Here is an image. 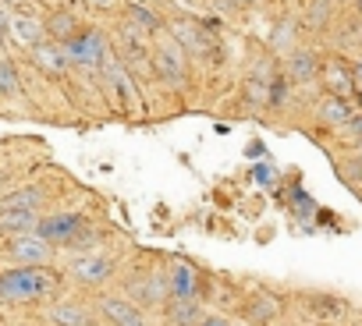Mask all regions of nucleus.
Instances as JSON below:
<instances>
[{
  "label": "nucleus",
  "instance_id": "1",
  "mask_svg": "<svg viewBox=\"0 0 362 326\" xmlns=\"http://www.w3.org/2000/svg\"><path fill=\"white\" fill-rule=\"evenodd\" d=\"M47 291H54V280L40 277L29 266L25 270H11V273L0 277V298L4 301H33V298H40Z\"/></svg>",
  "mask_w": 362,
  "mask_h": 326
},
{
  "label": "nucleus",
  "instance_id": "2",
  "mask_svg": "<svg viewBox=\"0 0 362 326\" xmlns=\"http://www.w3.org/2000/svg\"><path fill=\"white\" fill-rule=\"evenodd\" d=\"M36 231L43 241H61V245H89V231L82 227L78 213H61V217H47L36 220Z\"/></svg>",
  "mask_w": 362,
  "mask_h": 326
},
{
  "label": "nucleus",
  "instance_id": "3",
  "mask_svg": "<svg viewBox=\"0 0 362 326\" xmlns=\"http://www.w3.org/2000/svg\"><path fill=\"white\" fill-rule=\"evenodd\" d=\"M64 57H71L75 64H86V68H100L107 61V43L100 32L71 36V40H64Z\"/></svg>",
  "mask_w": 362,
  "mask_h": 326
},
{
  "label": "nucleus",
  "instance_id": "4",
  "mask_svg": "<svg viewBox=\"0 0 362 326\" xmlns=\"http://www.w3.org/2000/svg\"><path fill=\"white\" fill-rule=\"evenodd\" d=\"M100 68H103V75H107V89H110V96H114V99H117L124 110H135L139 92H135V85H132L128 71H124L117 61H103Z\"/></svg>",
  "mask_w": 362,
  "mask_h": 326
},
{
  "label": "nucleus",
  "instance_id": "5",
  "mask_svg": "<svg viewBox=\"0 0 362 326\" xmlns=\"http://www.w3.org/2000/svg\"><path fill=\"white\" fill-rule=\"evenodd\" d=\"M153 64H156V71H160L163 78H170V82L177 85V82H181V71H185V61H181V47H177V40L160 43Z\"/></svg>",
  "mask_w": 362,
  "mask_h": 326
},
{
  "label": "nucleus",
  "instance_id": "6",
  "mask_svg": "<svg viewBox=\"0 0 362 326\" xmlns=\"http://www.w3.org/2000/svg\"><path fill=\"white\" fill-rule=\"evenodd\" d=\"M11 255H15V259H22L25 266H29V262H47V259H50V245H47L43 238L18 234V238L11 241Z\"/></svg>",
  "mask_w": 362,
  "mask_h": 326
},
{
  "label": "nucleus",
  "instance_id": "7",
  "mask_svg": "<svg viewBox=\"0 0 362 326\" xmlns=\"http://www.w3.org/2000/svg\"><path fill=\"white\" fill-rule=\"evenodd\" d=\"M103 312L117 322V326H142V315L128 305V301H117V298H107L103 301Z\"/></svg>",
  "mask_w": 362,
  "mask_h": 326
},
{
  "label": "nucleus",
  "instance_id": "8",
  "mask_svg": "<svg viewBox=\"0 0 362 326\" xmlns=\"http://www.w3.org/2000/svg\"><path fill=\"white\" fill-rule=\"evenodd\" d=\"M174 36H177V43H185L189 50H196V54H210L214 47H210V40L196 29V25H189V22H181V25H174Z\"/></svg>",
  "mask_w": 362,
  "mask_h": 326
},
{
  "label": "nucleus",
  "instance_id": "9",
  "mask_svg": "<svg viewBox=\"0 0 362 326\" xmlns=\"http://www.w3.org/2000/svg\"><path fill=\"white\" fill-rule=\"evenodd\" d=\"M33 50H36V61H40L47 71H54V75H57V71H64L68 57H64V50H61V47H54V43H43V40H40Z\"/></svg>",
  "mask_w": 362,
  "mask_h": 326
},
{
  "label": "nucleus",
  "instance_id": "10",
  "mask_svg": "<svg viewBox=\"0 0 362 326\" xmlns=\"http://www.w3.org/2000/svg\"><path fill=\"white\" fill-rule=\"evenodd\" d=\"M351 107H348V99L344 96H330L327 103H323V121L327 124H334V128H344L348 121H351Z\"/></svg>",
  "mask_w": 362,
  "mask_h": 326
},
{
  "label": "nucleus",
  "instance_id": "11",
  "mask_svg": "<svg viewBox=\"0 0 362 326\" xmlns=\"http://www.w3.org/2000/svg\"><path fill=\"white\" fill-rule=\"evenodd\" d=\"M110 273V259H78L75 262V277L86 284H100Z\"/></svg>",
  "mask_w": 362,
  "mask_h": 326
},
{
  "label": "nucleus",
  "instance_id": "12",
  "mask_svg": "<svg viewBox=\"0 0 362 326\" xmlns=\"http://www.w3.org/2000/svg\"><path fill=\"white\" fill-rule=\"evenodd\" d=\"M288 71H291V78H295V82H313V78H316V57H313V54H305V50H298V54L291 57Z\"/></svg>",
  "mask_w": 362,
  "mask_h": 326
},
{
  "label": "nucleus",
  "instance_id": "13",
  "mask_svg": "<svg viewBox=\"0 0 362 326\" xmlns=\"http://www.w3.org/2000/svg\"><path fill=\"white\" fill-rule=\"evenodd\" d=\"M36 227V213L33 210H11V213H0V231H29Z\"/></svg>",
  "mask_w": 362,
  "mask_h": 326
},
{
  "label": "nucleus",
  "instance_id": "14",
  "mask_svg": "<svg viewBox=\"0 0 362 326\" xmlns=\"http://www.w3.org/2000/svg\"><path fill=\"white\" fill-rule=\"evenodd\" d=\"M40 192L36 188H29V192H15V195H8V199H0V213H11V210H36L40 206Z\"/></svg>",
  "mask_w": 362,
  "mask_h": 326
},
{
  "label": "nucleus",
  "instance_id": "15",
  "mask_svg": "<svg viewBox=\"0 0 362 326\" xmlns=\"http://www.w3.org/2000/svg\"><path fill=\"white\" fill-rule=\"evenodd\" d=\"M11 29H15L18 43H29V47H36V43L43 40V25H40L36 18H15V22H11Z\"/></svg>",
  "mask_w": 362,
  "mask_h": 326
},
{
  "label": "nucleus",
  "instance_id": "16",
  "mask_svg": "<svg viewBox=\"0 0 362 326\" xmlns=\"http://www.w3.org/2000/svg\"><path fill=\"white\" fill-rule=\"evenodd\" d=\"M196 319H199L196 301H192V298H177V305L170 308V322H174V326H196Z\"/></svg>",
  "mask_w": 362,
  "mask_h": 326
},
{
  "label": "nucleus",
  "instance_id": "17",
  "mask_svg": "<svg viewBox=\"0 0 362 326\" xmlns=\"http://www.w3.org/2000/svg\"><path fill=\"white\" fill-rule=\"evenodd\" d=\"M54 322H61V326H89V315H86L82 308L57 305V308H54Z\"/></svg>",
  "mask_w": 362,
  "mask_h": 326
},
{
  "label": "nucleus",
  "instance_id": "18",
  "mask_svg": "<svg viewBox=\"0 0 362 326\" xmlns=\"http://www.w3.org/2000/svg\"><path fill=\"white\" fill-rule=\"evenodd\" d=\"M128 15H132V22H139V25H142V29H149V32H156V29H160V18H156L153 11L139 8V4H135V8H128Z\"/></svg>",
  "mask_w": 362,
  "mask_h": 326
},
{
  "label": "nucleus",
  "instance_id": "19",
  "mask_svg": "<svg viewBox=\"0 0 362 326\" xmlns=\"http://www.w3.org/2000/svg\"><path fill=\"white\" fill-rule=\"evenodd\" d=\"M0 92H18V75L11 64L0 61Z\"/></svg>",
  "mask_w": 362,
  "mask_h": 326
},
{
  "label": "nucleus",
  "instance_id": "20",
  "mask_svg": "<svg viewBox=\"0 0 362 326\" xmlns=\"http://www.w3.org/2000/svg\"><path fill=\"white\" fill-rule=\"evenodd\" d=\"M174 294H177V298H189V294H192V284H189V270H185V266L174 273Z\"/></svg>",
  "mask_w": 362,
  "mask_h": 326
},
{
  "label": "nucleus",
  "instance_id": "21",
  "mask_svg": "<svg viewBox=\"0 0 362 326\" xmlns=\"http://www.w3.org/2000/svg\"><path fill=\"white\" fill-rule=\"evenodd\" d=\"M270 103H284V82H274V89H270Z\"/></svg>",
  "mask_w": 362,
  "mask_h": 326
},
{
  "label": "nucleus",
  "instance_id": "22",
  "mask_svg": "<svg viewBox=\"0 0 362 326\" xmlns=\"http://www.w3.org/2000/svg\"><path fill=\"white\" fill-rule=\"evenodd\" d=\"M256 181L270 185V181H274V171H270V167H256Z\"/></svg>",
  "mask_w": 362,
  "mask_h": 326
},
{
  "label": "nucleus",
  "instance_id": "23",
  "mask_svg": "<svg viewBox=\"0 0 362 326\" xmlns=\"http://www.w3.org/2000/svg\"><path fill=\"white\" fill-rule=\"evenodd\" d=\"M344 128H351V131H355V135L362 138V114H351V121H348Z\"/></svg>",
  "mask_w": 362,
  "mask_h": 326
},
{
  "label": "nucleus",
  "instance_id": "24",
  "mask_svg": "<svg viewBox=\"0 0 362 326\" xmlns=\"http://www.w3.org/2000/svg\"><path fill=\"white\" fill-rule=\"evenodd\" d=\"M199 326H231L228 319H221V315H210V319H203Z\"/></svg>",
  "mask_w": 362,
  "mask_h": 326
},
{
  "label": "nucleus",
  "instance_id": "25",
  "mask_svg": "<svg viewBox=\"0 0 362 326\" xmlns=\"http://www.w3.org/2000/svg\"><path fill=\"white\" fill-rule=\"evenodd\" d=\"M11 29V18L4 15V8H0V40H4V32Z\"/></svg>",
  "mask_w": 362,
  "mask_h": 326
},
{
  "label": "nucleus",
  "instance_id": "26",
  "mask_svg": "<svg viewBox=\"0 0 362 326\" xmlns=\"http://www.w3.org/2000/svg\"><path fill=\"white\" fill-rule=\"evenodd\" d=\"M351 78H355V85H362V61L355 64V71H351Z\"/></svg>",
  "mask_w": 362,
  "mask_h": 326
},
{
  "label": "nucleus",
  "instance_id": "27",
  "mask_svg": "<svg viewBox=\"0 0 362 326\" xmlns=\"http://www.w3.org/2000/svg\"><path fill=\"white\" fill-rule=\"evenodd\" d=\"M355 4H358V11H362V0H355Z\"/></svg>",
  "mask_w": 362,
  "mask_h": 326
},
{
  "label": "nucleus",
  "instance_id": "28",
  "mask_svg": "<svg viewBox=\"0 0 362 326\" xmlns=\"http://www.w3.org/2000/svg\"><path fill=\"white\" fill-rule=\"evenodd\" d=\"M96 4H107V0H96Z\"/></svg>",
  "mask_w": 362,
  "mask_h": 326
},
{
  "label": "nucleus",
  "instance_id": "29",
  "mask_svg": "<svg viewBox=\"0 0 362 326\" xmlns=\"http://www.w3.org/2000/svg\"><path fill=\"white\" fill-rule=\"evenodd\" d=\"M358 149H362V138H358Z\"/></svg>",
  "mask_w": 362,
  "mask_h": 326
},
{
  "label": "nucleus",
  "instance_id": "30",
  "mask_svg": "<svg viewBox=\"0 0 362 326\" xmlns=\"http://www.w3.org/2000/svg\"><path fill=\"white\" fill-rule=\"evenodd\" d=\"M11 4H18V0H11Z\"/></svg>",
  "mask_w": 362,
  "mask_h": 326
}]
</instances>
